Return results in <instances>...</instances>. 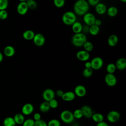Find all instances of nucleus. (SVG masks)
<instances>
[{"label":"nucleus","mask_w":126,"mask_h":126,"mask_svg":"<svg viewBox=\"0 0 126 126\" xmlns=\"http://www.w3.org/2000/svg\"><path fill=\"white\" fill-rule=\"evenodd\" d=\"M89 5L85 0H79L76 1L73 6L74 13L79 16L85 14L89 10Z\"/></svg>","instance_id":"obj_1"},{"label":"nucleus","mask_w":126,"mask_h":126,"mask_svg":"<svg viewBox=\"0 0 126 126\" xmlns=\"http://www.w3.org/2000/svg\"><path fill=\"white\" fill-rule=\"evenodd\" d=\"M87 41V37L83 33H76L72 37L71 42L72 44L76 47L83 46L84 44Z\"/></svg>","instance_id":"obj_2"},{"label":"nucleus","mask_w":126,"mask_h":126,"mask_svg":"<svg viewBox=\"0 0 126 126\" xmlns=\"http://www.w3.org/2000/svg\"><path fill=\"white\" fill-rule=\"evenodd\" d=\"M62 21L66 25H72L76 21V14L72 11H66L63 15Z\"/></svg>","instance_id":"obj_3"},{"label":"nucleus","mask_w":126,"mask_h":126,"mask_svg":"<svg viewBox=\"0 0 126 126\" xmlns=\"http://www.w3.org/2000/svg\"><path fill=\"white\" fill-rule=\"evenodd\" d=\"M60 118L62 121L65 124L71 123L74 120L73 113L68 110H63L61 113Z\"/></svg>","instance_id":"obj_4"},{"label":"nucleus","mask_w":126,"mask_h":126,"mask_svg":"<svg viewBox=\"0 0 126 126\" xmlns=\"http://www.w3.org/2000/svg\"><path fill=\"white\" fill-rule=\"evenodd\" d=\"M91 62V68L92 69L98 70L101 68L103 64V61L100 57H96L94 58Z\"/></svg>","instance_id":"obj_5"},{"label":"nucleus","mask_w":126,"mask_h":126,"mask_svg":"<svg viewBox=\"0 0 126 126\" xmlns=\"http://www.w3.org/2000/svg\"><path fill=\"white\" fill-rule=\"evenodd\" d=\"M120 118V114L119 112L115 110H112L108 112L107 115V120L111 123H114L118 122Z\"/></svg>","instance_id":"obj_6"},{"label":"nucleus","mask_w":126,"mask_h":126,"mask_svg":"<svg viewBox=\"0 0 126 126\" xmlns=\"http://www.w3.org/2000/svg\"><path fill=\"white\" fill-rule=\"evenodd\" d=\"M83 21L87 26H92L94 25L96 18L94 15L91 13L87 12L83 15Z\"/></svg>","instance_id":"obj_7"},{"label":"nucleus","mask_w":126,"mask_h":126,"mask_svg":"<svg viewBox=\"0 0 126 126\" xmlns=\"http://www.w3.org/2000/svg\"><path fill=\"white\" fill-rule=\"evenodd\" d=\"M105 83L109 87H114L117 83V79L113 74L107 73L104 77Z\"/></svg>","instance_id":"obj_8"},{"label":"nucleus","mask_w":126,"mask_h":126,"mask_svg":"<svg viewBox=\"0 0 126 126\" xmlns=\"http://www.w3.org/2000/svg\"><path fill=\"white\" fill-rule=\"evenodd\" d=\"M55 93L54 91L51 89H45L42 93V97L46 101L49 102L54 98Z\"/></svg>","instance_id":"obj_9"},{"label":"nucleus","mask_w":126,"mask_h":126,"mask_svg":"<svg viewBox=\"0 0 126 126\" xmlns=\"http://www.w3.org/2000/svg\"><path fill=\"white\" fill-rule=\"evenodd\" d=\"M32 40L34 44L37 46H42L45 41L44 36L40 33L35 34Z\"/></svg>","instance_id":"obj_10"},{"label":"nucleus","mask_w":126,"mask_h":126,"mask_svg":"<svg viewBox=\"0 0 126 126\" xmlns=\"http://www.w3.org/2000/svg\"><path fill=\"white\" fill-rule=\"evenodd\" d=\"M28 10V7L26 0H21L17 5V11L20 15H25Z\"/></svg>","instance_id":"obj_11"},{"label":"nucleus","mask_w":126,"mask_h":126,"mask_svg":"<svg viewBox=\"0 0 126 126\" xmlns=\"http://www.w3.org/2000/svg\"><path fill=\"white\" fill-rule=\"evenodd\" d=\"M87 93L86 88L82 85H78L76 86L74 90V93L75 94V95H77L78 97H83Z\"/></svg>","instance_id":"obj_12"},{"label":"nucleus","mask_w":126,"mask_h":126,"mask_svg":"<svg viewBox=\"0 0 126 126\" xmlns=\"http://www.w3.org/2000/svg\"><path fill=\"white\" fill-rule=\"evenodd\" d=\"M34 110V107L32 104L28 103L24 104L22 108V114L24 115H30Z\"/></svg>","instance_id":"obj_13"},{"label":"nucleus","mask_w":126,"mask_h":126,"mask_svg":"<svg viewBox=\"0 0 126 126\" xmlns=\"http://www.w3.org/2000/svg\"><path fill=\"white\" fill-rule=\"evenodd\" d=\"M76 57L79 60L85 62L89 59L90 54L84 50H80L76 53Z\"/></svg>","instance_id":"obj_14"},{"label":"nucleus","mask_w":126,"mask_h":126,"mask_svg":"<svg viewBox=\"0 0 126 126\" xmlns=\"http://www.w3.org/2000/svg\"><path fill=\"white\" fill-rule=\"evenodd\" d=\"M81 110L82 111L83 116L86 118H90L92 117L93 113L92 108L88 105H83L81 108Z\"/></svg>","instance_id":"obj_15"},{"label":"nucleus","mask_w":126,"mask_h":126,"mask_svg":"<svg viewBox=\"0 0 126 126\" xmlns=\"http://www.w3.org/2000/svg\"><path fill=\"white\" fill-rule=\"evenodd\" d=\"M116 68L119 70H122L126 67V59L124 58H120L118 59L115 64Z\"/></svg>","instance_id":"obj_16"},{"label":"nucleus","mask_w":126,"mask_h":126,"mask_svg":"<svg viewBox=\"0 0 126 126\" xmlns=\"http://www.w3.org/2000/svg\"><path fill=\"white\" fill-rule=\"evenodd\" d=\"M75 94L73 92L68 91L63 93L62 98L63 100L65 101H71L74 100L75 98Z\"/></svg>","instance_id":"obj_17"},{"label":"nucleus","mask_w":126,"mask_h":126,"mask_svg":"<svg viewBox=\"0 0 126 126\" xmlns=\"http://www.w3.org/2000/svg\"><path fill=\"white\" fill-rule=\"evenodd\" d=\"M96 12L100 15L104 14L107 11L106 6L103 3L99 2L95 7Z\"/></svg>","instance_id":"obj_18"},{"label":"nucleus","mask_w":126,"mask_h":126,"mask_svg":"<svg viewBox=\"0 0 126 126\" xmlns=\"http://www.w3.org/2000/svg\"><path fill=\"white\" fill-rule=\"evenodd\" d=\"M83 30V26L81 23L76 21L72 25V30L75 34L81 33Z\"/></svg>","instance_id":"obj_19"},{"label":"nucleus","mask_w":126,"mask_h":126,"mask_svg":"<svg viewBox=\"0 0 126 126\" xmlns=\"http://www.w3.org/2000/svg\"><path fill=\"white\" fill-rule=\"evenodd\" d=\"M15 52L14 48L10 45H8L5 47L3 50L4 55L8 57L13 56L15 54Z\"/></svg>","instance_id":"obj_20"},{"label":"nucleus","mask_w":126,"mask_h":126,"mask_svg":"<svg viewBox=\"0 0 126 126\" xmlns=\"http://www.w3.org/2000/svg\"><path fill=\"white\" fill-rule=\"evenodd\" d=\"M107 42L110 46H115L118 42V37L115 34H111L109 36Z\"/></svg>","instance_id":"obj_21"},{"label":"nucleus","mask_w":126,"mask_h":126,"mask_svg":"<svg viewBox=\"0 0 126 126\" xmlns=\"http://www.w3.org/2000/svg\"><path fill=\"white\" fill-rule=\"evenodd\" d=\"M34 35H35V33L33 31L30 30H28L25 31L23 32V37L25 39L27 40H31L33 39Z\"/></svg>","instance_id":"obj_22"},{"label":"nucleus","mask_w":126,"mask_h":126,"mask_svg":"<svg viewBox=\"0 0 126 126\" xmlns=\"http://www.w3.org/2000/svg\"><path fill=\"white\" fill-rule=\"evenodd\" d=\"M91 118L92 120L97 124L104 121L103 115L99 113H95L93 114Z\"/></svg>","instance_id":"obj_23"},{"label":"nucleus","mask_w":126,"mask_h":126,"mask_svg":"<svg viewBox=\"0 0 126 126\" xmlns=\"http://www.w3.org/2000/svg\"><path fill=\"white\" fill-rule=\"evenodd\" d=\"M13 119L16 124L18 125H22L25 120L24 116L22 113H17L15 114Z\"/></svg>","instance_id":"obj_24"},{"label":"nucleus","mask_w":126,"mask_h":126,"mask_svg":"<svg viewBox=\"0 0 126 126\" xmlns=\"http://www.w3.org/2000/svg\"><path fill=\"white\" fill-rule=\"evenodd\" d=\"M39 110L43 113H46L49 111L50 109V107L48 101H44L42 102L39 105Z\"/></svg>","instance_id":"obj_25"},{"label":"nucleus","mask_w":126,"mask_h":126,"mask_svg":"<svg viewBox=\"0 0 126 126\" xmlns=\"http://www.w3.org/2000/svg\"><path fill=\"white\" fill-rule=\"evenodd\" d=\"M4 126H15L16 123L13 118L11 117H7L4 119L3 122Z\"/></svg>","instance_id":"obj_26"},{"label":"nucleus","mask_w":126,"mask_h":126,"mask_svg":"<svg viewBox=\"0 0 126 126\" xmlns=\"http://www.w3.org/2000/svg\"><path fill=\"white\" fill-rule=\"evenodd\" d=\"M107 15L111 17H113L116 16L118 13V9L115 6H110L107 9Z\"/></svg>","instance_id":"obj_27"},{"label":"nucleus","mask_w":126,"mask_h":126,"mask_svg":"<svg viewBox=\"0 0 126 126\" xmlns=\"http://www.w3.org/2000/svg\"><path fill=\"white\" fill-rule=\"evenodd\" d=\"M89 32L92 35H96L99 32V27H98L95 25L91 26L89 27Z\"/></svg>","instance_id":"obj_28"},{"label":"nucleus","mask_w":126,"mask_h":126,"mask_svg":"<svg viewBox=\"0 0 126 126\" xmlns=\"http://www.w3.org/2000/svg\"><path fill=\"white\" fill-rule=\"evenodd\" d=\"M116 69L115 64L113 63H109L106 66V71L108 73L113 74Z\"/></svg>","instance_id":"obj_29"},{"label":"nucleus","mask_w":126,"mask_h":126,"mask_svg":"<svg viewBox=\"0 0 126 126\" xmlns=\"http://www.w3.org/2000/svg\"><path fill=\"white\" fill-rule=\"evenodd\" d=\"M83 46L84 47V50L87 51V52H88L92 51L93 50V47H94L92 43L90 42V41H87L84 44Z\"/></svg>","instance_id":"obj_30"},{"label":"nucleus","mask_w":126,"mask_h":126,"mask_svg":"<svg viewBox=\"0 0 126 126\" xmlns=\"http://www.w3.org/2000/svg\"><path fill=\"white\" fill-rule=\"evenodd\" d=\"M26 3L28 6V9H34L37 6L36 2L33 0H28L26 1Z\"/></svg>","instance_id":"obj_31"},{"label":"nucleus","mask_w":126,"mask_h":126,"mask_svg":"<svg viewBox=\"0 0 126 126\" xmlns=\"http://www.w3.org/2000/svg\"><path fill=\"white\" fill-rule=\"evenodd\" d=\"M47 126H61V123L58 119H51L48 122Z\"/></svg>","instance_id":"obj_32"},{"label":"nucleus","mask_w":126,"mask_h":126,"mask_svg":"<svg viewBox=\"0 0 126 126\" xmlns=\"http://www.w3.org/2000/svg\"><path fill=\"white\" fill-rule=\"evenodd\" d=\"M73 117L75 119H80L83 117V114L80 109H77L73 112Z\"/></svg>","instance_id":"obj_33"},{"label":"nucleus","mask_w":126,"mask_h":126,"mask_svg":"<svg viewBox=\"0 0 126 126\" xmlns=\"http://www.w3.org/2000/svg\"><path fill=\"white\" fill-rule=\"evenodd\" d=\"M83 75L86 78L90 77V76H92L93 74V69L90 68H85L83 72H82Z\"/></svg>","instance_id":"obj_34"},{"label":"nucleus","mask_w":126,"mask_h":126,"mask_svg":"<svg viewBox=\"0 0 126 126\" xmlns=\"http://www.w3.org/2000/svg\"><path fill=\"white\" fill-rule=\"evenodd\" d=\"M23 126H34V121L32 119H28L24 121L22 124Z\"/></svg>","instance_id":"obj_35"},{"label":"nucleus","mask_w":126,"mask_h":126,"mask_svg":"<svg viewBox=\"0 0 126 126\" xmlns=\"http://www.w3.org/2000/svg\"><path fill=\"white\" fill-rule=\"evenodd\" d=\"M8 2L7 0H0V10H5L8 6Z\"/></svg>","instance_id":"obj_36"},{"label":"nucleus","mask_w":126,"mask_h":126,"mask_svg":"<svg viewBox=\"0 0 126 126\" xmlns=\"http://www.w3.org/2000/svg\"><path fill=\"white\" fill-rule=\"evenodd\" d=\"M53 2L55 6L58 8L62 7L65 4V1L64 0H54Z\"/></svg>","instance_id":"obj_37"},{"label":"nucleus","mask_w":126,"mask_h":126,"mask_svg":"<svg viewBox=\"0 0 126 126\" xmlns=\"http://www.w3.org/2000/svg\"><path fill=\"white\" fill-rule=\"evenodd\" d=\"M49 105H50V108H53V109H55V108H56L58 107V101L55 99V98L51 100L50 101H49Z\"/></svg>","instance_id":"obj_38"},{"label":"nucleus","mask_w":126,"mask_h":126,"mask_svg":"<svg viewBox=\"0 0 126 126\" xmlns=\"http://www.w3.org/2000/svg\"><path fill=\"white\" fill-rule=\"evenodd\" d=\"M34 126H47V123L43 120L40 119L38 121H34Z\"/></svg>","instance_id":"obj_39"},{"label":"nucleus","mask_w":126,"mask_h":126,"mask_svg":"<svg viewBox=\"0 0 126 126\" xmlns=\"http://www.w3.org/2000/svg\"><path fill=\"white\" fill-rule=\"evenodd\" d=\"M8 16V13L5 10H0V19L1 20H5Z\"/></svg>","instance_id":"obj_40"},{"label":"nucleus","mask_w":126,"mask_h":126,"mask_svg":"<svg viewBox=\"0 0 126 126\" xmlns=\"http://www.w3.org/2000/svg\"><path fill=\"white\" fill-rule=\"evenodd\" d=\"M89 5H91L92 6H96L99 2V0H89L87 1Z\"/></svg>","instance_id":"obj_41"},{"label":"nucleus","mask_w":126,"mask_h":126,"mask_svg":"<svg viewBox=\"0 0 126 126\" xmlns=\"http://www.w3.org/2000/svg\"><path fill=\"white\" fill-rule=\"evenodd\" d=\"M41 119V115L39 113H35L33 115V120L34 121H38Z\"/></svg>","instance_id":"obj_42"},{"label":"nucleus","mask_w":126,"mask_h":126,"mask_svg":"<svg viewBox=\"0 0 126 126\" xmlns=\"http://www.w3.org/2000/svg\"><path fill=\"white\" fill-rule=\"evenodd\" d=\"M63 93H64V92H63L62 90H57V91H56V95H57L58 96L61 97H62V96H63Z\"/></svg>","instance_id":"obj_43"},{"label":"nucleus","mask_w":126,"mask_h":126,"mask_svg":"<svg viewBox=\"0 0 126 126\" xmlns=\"http://www.w3.org/2000/svg\"><path fill=\"white\" fill-rule=\"evenodd\" d=\"M96 126H109L107 124V123L103 121L100 123H97L96 125Z\"/></svg>","instance_id":"obj_44"},{"label":"nucleus","mask_w":126,"mask_h":126,"mask_svg":"<svg viewBox=\"0 0 126 126\" xmlns=\"http://www.w3.org/2000/svg\"><path fill=\"white\" fill-rule=\"evenodd\" d=\"M101 23H102V22H101V21L100 20H99V19H96V20H95L94 25H96V26L99 27V26L101 25Z\"/></svg>","instance_id":"obj_45"},{"label":"nucleus","mask_w":126,"mask_h":126,"mask_svg":"<svg viewBox=\"0 0 126 126\" xmlns=\"http://www.w3.org/2000/svg\"><path fill=\"white\" fill-rule=\"evenodd\" d=\"M84 66L86 68H91V64L90 62H86L85 63Z\"/></svg>","instance_id":"obj_46"},{"label":"nucleus","mask_w":126,"mask_h":126,"mask_svg":"<svg viewBox=\"0 0 126 126\" xmlns=\"http://www.w3.org/2000/svg\"><path fill=\"white\" fill-rule=\"evenodd\" d=\"M3 60V55L0 52V63Z\"/></svg>","instance_id":"obj_47"},{"label":"nucleus","mask_w":126,"mask_h":126,"mask_svg":"<svg viewBox=\"0 0 126 126\" xmlns=\"http://www.w3.org/2000/svg\"><path fill=\"white\" fill-rule=\"evenodd\" d=\"M121 1L123 2H126V0H121Z\"/></svg>","instance_id":"obj_48"},{"label":"nucleus","mask_w":126,"mask_h":126,"mask_svg":"<svg viewBox=\"0 0 126 126\" xmlns=\"http://www.w3.org/2000/svg\"></svg>","instance_id":"obj_49"}]
</instances>
